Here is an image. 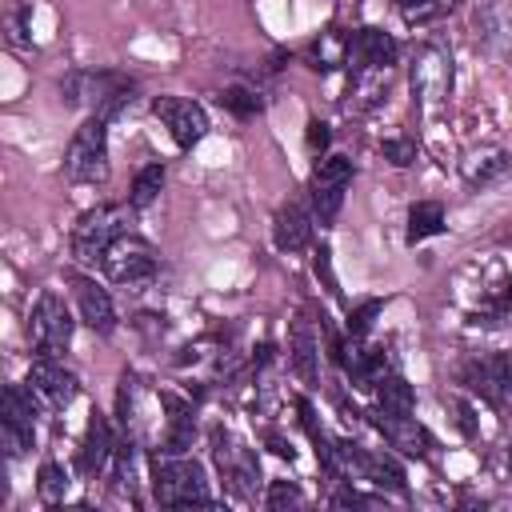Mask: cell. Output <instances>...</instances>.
Instances as JSON below:
<instances>
[{
	"instance_id": "obj_1",
	"label": "cell",
	"mask_w": 512,
	"mask_h": 512,
	"mask_svg": "<svg viewBox=\"0 0 512 512\" xmlns=\"http://www.w3.org/2000/svg\"><path fill=\"white\" fill-rule=\"evenodd\" d=\"M152 492L160 504L168 508H192V504H212L208 496V480H204V468L196 460H188L184 452L172 456H156L152 460Z\"/></svg>"
},
{
	"instance_id": "obj_2",
	"label": "cell",
	"mask_w": 512,
	"mask_h": 512,
	"mask_svg": "<svg viewBox=\"0 0 512 512\" xmlns=\"http://www.w3.org/2000/svg\"><path fill=\"white\" fill-rule=\"evenodd\" d=\"M64 176L76 184H104L108 180V132H104V116H88L68 148H64Z\"/></svg>"
},
{
	"instance_id": "obj_3",
	"label": "cell",
	"mask_w": 512,
	"mask_h": 512,
	"mask_svg": "<svg viewBox=\"0 0 512 512\" xmlns=\"http://www.w3.org/2000/svg\"><path fill=\"white\" fill-rule=\"evenodd\" d=\"M128 208L132 204H100V208H88L76 228H72V256L80 264H96L104 256V248L124 236V224H128Z\"/></svg>"
},
{
	"instance_id": "obj_4",
	"label": "cell",
	"mask_w": 512,
	"mask_h": 512,
	"mask_svg": "<svg viewBox=\"0 0 512 512\" xmlns=\"http://www.w3.org/2000/svg\"><path fill=\"white\" fill-rule=\"evenodd\" d=\"M100 268H104V276L116 280V284H140V280H148V276L156 272V252H152L148 240L124 232V236H116V240L104 248Z\"/></svg>"
},
{
	"instance_id": "obj_5",
	"label": "cell",
	"mask_w": 512,
	"mask_h": 512,
	"mask_svg": "<svg viewBox=\"0 0 512 512\" xmlns=\"http://www.w3.org/2000/svg\"><path fill=\"white\" fill-rule=\"evenodd\" d=\"M32 344H36V356H60L68 344H72V312L64 308V300L56 292H44L32 308Z\"/></svg>"
},
{
	"instance_id": "obj_6",
	"label": "cell",
	"mask_w": 512,
	"mask_h": 512,
	"mask_svg": "<svg viewBox=\"0 0 512 512\" xmlns=\"http://www.w3.org/2000/svg\"><path fill=\"white\" fill-rule=\"evenodd\" d=\"M36 396L20 384H8L4 388V400H0V436H4V452L8 456H24L32 448V436H36Z\"/></svg>"
},
{
	"instance_id": "obj_7",
	"label": "cell",
	"mask_w": 512,
	"mask_h": 512,
	"mask_svg": "<svg viewBox=\"0 0 512 512\" xmlns=\"http://www.w3.org/2000/svg\"><path fill=\"white\" fill-rule=\"evenodd\" d=\"M460 384H468L480 400H488L492 408H504L512 400V360L508 356H472L460 364Z\"/></svg>"
},
{
	"instance_id": "obj_8",
	"label": "cell",
	"mask_w": 512,
	"mask_h": 512,
	"mask_svg": "<svg viewBox=\"0 0 512 512\" xmlns=\"http://www.w3.org/2000/svg\"><path fill=\"white\" fill-rule=\"evenodd\" d=\"M348 184H352V160L348 156H324L316 164V172H312V216H316V224L336 220Z\"/></svg>"
},
{
	"instance_id": "obj_9",
	"label": "cell",
	"mask_w": 512,
	"mask_h": 512,
	"mask_svg": "<svg viewBox=\"0 0 512 512\" xmlns=\"http://www.w3.org/2000/svg\"><path fill=\"white\" fill-rule=\"evenodd\" d=\"M212 456H216V464H220V476H224L228 492L240 496V500H252L256 488H260V464L252 460V452L240 448L232 436L216 432V436H212Z\"/></svg>"
},
{
	"instance_id": "obj_10",
	"label": "cell",
	"mask_w": 512,
	"mask_h": 512,
	"mask_svg": "<svg viewBox=\"0 0 512 512\" xmlns=\"http://www.w3.org/2000/svg\"><path fill=\"white\" fill-rule=\"evenodd\" d=\"M152 112L164 120V128L172 132V140L180 148L200 144L204 132H208V112L196 100H188V96H156L152 100Z\"/></svg>"
},
{
	"instance_id": "obj_11",
	"label": "cell",
	"mask_w": 512,
	"mask_h": 512,
	"mask_svg": "<svg viewBox=\"0 0 512 512\" xmlns=\"http://www.w3.org/2000/svg\"><path fill=\"white\" fill-rule=\"evenodd\" d=\"M24 384H28V392H32L44 408H64V404L76 396V376L64 372L60 356H36Z\"/></svg>"
},
{
	"instance_id": "obj_12",
	"label": "cell",
	"mask_w": 512,
	"mask_h": 512,
	"mask_svg": "<svg viewBox=\"0 0 512 512\" xmlns=\"http://www.w3.org/2000/svg\"><path fill=\"white\" fill-rule=\"evenodd\" d=\"M68 284H72V296H76L80 320H84L92 332H112V324H116V308H112L108 292H104L96 280H88V276H72Z\"/></svg>"
},
{
	"instance_id": "obj_13",
	"label": "cell",
	"mask_w": 512,
	"mask_h": 512,
	"mask_svg": "<svg viewBox=\"0 0 512 512\" xmlns=\"http://www.w3.org/2000/svg\"><path fill=\"white\" fill-rule=\"evenodd\" d=\"M376 428L384 432V440L392 448H400L404 456H428L432 448V436L424 432V424H416V416H396V412H380L376 408Z\"/></svg>"
},
{
	"instance_id": "obj_14",
	"label": "cell",
	"mask_w": 512,
	"mask_h": 512,
	"mask_svg": "<svg viewBox=\"0 0 512 512\" xmlns=\"http://www.w3.org/2000/svg\"><path fill=\"white\" fill-rule=\"evenodd\" d=\"M312 220H316V216H308L304 204H296V200L284 204V208L276 212V224H272L276 248H280V252H304L308 240H312Z\"/></svg>"
},
{
	"instance_id": "obj_15",
	"label": "cell",
	"mask_w": 512,
	"mask_h": 512,
	"mask_svg": "<svg viewBox=\"0 0 512 512\" xmlns=\"http://www.w3.org/2000/svg\"><path fill=\"white\" fill-rule=\"evenodd\" d=\"M352 56L360 60V68H392L400 56V44L380 28H360L352 36Z\"/></svg>"
},
{
	"instance_id": "obj_16",
	"label": "cell",
	"mask_w": 512,
	"mask_h": 512,
	"mask_svg": "<svg viewBox=\"0 0 512 512\" xmlns=\"http://www.w3.org/2000/svg\"><path fill=\"white\" fill-rule=\"evenodd\" d=\"M508 168H512V156H508L504 148H480V152H468V156H464V180H468L472 188L500 180Z\"/></svg>"
},
{
	"instance_id": "obj_17",
	"label": "cell",
	"mask_w": 512,
	"mask_h": 512,
	"mask_svg": "<svg viewBox=\"0 0 512 512\" xmlns=\"http://www.w3.org/2000/svg\"><path fill=\"white\" fill-rule=\"evenodd\" d=\"M316 332L308 324V316H296L292 320V332H288V356H292V368L304 376V380H316Z\"/></svg>"
},
{
	"instance_id": "obj_18",
	"label": "cell",
	"mask_w": 512,
	"mask_h": 512,
	"mask_svg": "<svg viewBox=\"0 0 512 512\" xmlns=\"http://www.w3.org/2000/svg\"><path fill=\"white\" fill-rule=\"evenodd\" d=\"M112 456H116V448H112L108 424L100 416H92L88 420V432H84V444H80V468L84 472H104Z\"/></svg>"
},
{
	"instance_id": "obj_19",
	"label": "cell",
	"mask_w": 512,
	"mask_h": 512,
	"mask_svg": "<svg viewBox=\"0 0 512 512\" xmlns=\"http://www.w3.org/2000/svg\"><path fill=\"white\" fill-rule=\"evenodd\" d=\"M436 232H444V204H436V200H416V204L408 208V244L428 240V236H436Z\"/></svg>"
},
{
	"instance_id": "obj_20",
	"label": "cell",
	"mask_w": 512,
	"mask_h": 512,
	"mask_svg": "<svg viewBox=\"0 0 512 512\" xmlns=\"http://www.w3.org/2000/svg\"><path fill=\"white\" fill-rule=\"evenodd\" d=\"M376 408L380 412H396V416H408L412 408H416V396H412V384L404 380V376H388V380H380L376 384Z\"/></svg>"
},
{
	"instance_id": "obj_21",
	"label": "cell",
	"mask_w": 512,
	"mask_h": 512,
	"mask_svg": "<svg viewBox=\"0 0 512 512\" xmlns=\"http://www.w3.org/2000/svg\"><path fill=\"white\" fill-rule=\"evenodd\" d=\"M480 24H484V36H488L504 56H512V4H508V0L488 4L484 16H480Z\"/></svg>"
},
{
	"instance_id": "obj_22",
	"label": "cell",
	"mask_w": 512,
	"mask_h": 512,
	"mask_svg": "<svg viewBox=\"0 0 512 512\" xmlns=\"http://www.w3.org/2000/svg\"><path fill=\"white\" fill-rule=\"evenodd\" d=\"M348 56H352V36H344V32H336V28H328V32L312 44V60H316L312 68H324V72H328V68H340Z\"/></svg>"
},
{
	"instance_id": "obj_23",
	"label": "cell",
	"mask_w": 512,
	"mask_h": 512,
	"mask_svg": "<svg viewBox=\"0 0 512 512\" xmlns=\"http://www.w3.org/2000/svg\"><path fill=\"white\" fill-rule=\"evenodd\" d=\"M164 188V164H144L136 176H132V192H128V204L132 208H148Z\"/></svg>"
},
{
	"instance_id": "obj_24",
	"label": "cell",
	"mask_w": 512,
	"mask_h": 512,
	"mask_svg": "<svg viewBox=\"0 0 512 512\" xmlns=\"http://www.w3.org/2000/svg\"><path fill=\"white\" fill-rule=\"evenodd\" d=\"M36 488H40V496H44L48 504H56V500H64V492H68V472H64L60 464H44L40 476H36Z\"/></svg>"
},
{
	"instance_id": "obj_25",
	"label": "cell",
	"mask_w": 512,
	"mask_h": 512,
	"mask_svg": "<svg viewBox=\"0 0 512 512\" xmlns=\"http://www.w3.org/2000/svg\"><path fill=\"white\" fill-rule=\"evenodd\" d=\"M220 104H224L228 112H236V116H256V112H260V96L248 92V88H224V92H220Z\"/></svg>"
},
{
	"instance_id": "obj_26",
	"label": "cell",
	"mask_w": 512,
	"mask_h": 512,
	"mask_svg": "<svg viewBox=\"0 0 512 512\" xmlns=\"http://www.w3.org/2000/svg\"><path fill=\"white\" fill-rule=\"evenodd\" d=\"M296 504H304V492L296 488V484H288V480H272V488H268V508H296Z\"/></svg>"
},
{
	"instance_id": "obj_27",
	"label": "cell",
	"mask_w": 512,
	"mask_h": 512,
	"mask_svg": "<svg viewBox=\"0 0 512 512\" xmlns=\"http://www.w3.org/2000/svg\"><path fill=\"white\" fill-rule=\"evenodd\" d=\"M376 312H380V300H364V304L352 312V320H348V332H352V336H368V328H372Z\"/></svg>"
},
{
	"instance_id": "obj_28",
	"label": "cell",
	"mask_w": 512,
	"mask_h": 512,
	"mask_svg": "<svg viewBox=\"0 0 512 512\" xmlns=\"http://www.w3.org/2000/svg\"><path fill=\"white\" fill-rule=\"evenodd\" d=\"M384 156H388L396 168H404V164H412V160H416V144H412V140L392 136V140H384Z\"/></svg>"
},
{
	"instance_id": "obj_29",
	"label": "cell",
	"mask_w": 512,
	"mask_h": 512,
	"mask_svg": "<svg viewBox=\"0 0 512 512\" xmlns=\"http://www.w3.org/2000/svg\"><path fill=\"white\" fill-rule=\"evenodd\" d=\"M328 140H332L328 124H324V120H308V148H312V152H324Z\"/></svg>"
},
{
	"instance_id": "obj_30",
	"label": "cell",
	"mask_w": 512,
	"mask_h": 512,
	"mask_svg": "<svg viewBox=\"0 0 512 512\" xmlns=\"http://www.w3.org/2000/svg\"><path fill=\"white\" fill-rule=\"evenodd\" d=\"M316 276H324V284H328V292L336 296L340 288H336V276H332V260H328V248H320V256H316Z\"/></svg>"
},
{
	"instance_id": "obj_31",
	"label": "cell",
	"mask_w": 512,
	"mask_h": 512,
	"mask_svg": "<svg viewBox=\"0 0 512 512\" xmlns=\"http://www.w3.org/2000/svg\"><path fill=\"white\" fill-rule=\"evenodd\" d=\"M400 4H420V0H400Z\"/></svg>"
}]
</instances>
